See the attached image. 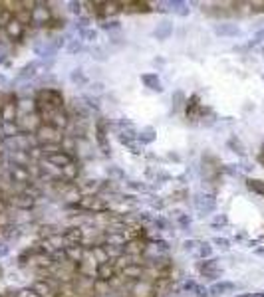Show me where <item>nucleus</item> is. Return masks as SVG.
Segmentation results:
<instances>
[{
	"instance_id": "obj_1",
	"label": "nucleus",
	"mask_w": 264,
	"mask_h": 297,
	"mask_svg": "<svg viewBox=\"0 0 264 297\" xmlns=\"http://www.w3.org/2000/svg\"><path fill=\"white\" fill-rule=\"evenodd\" d=\"M36 137L42 145H60L64 141L62 131L56 127H50V125H40V129L36 131Z\"/></svg>"
},
{
	"instance_id": "obj_2",
	"label": "nucleus",
	"mask_w": 264,
	"mask_h": 297,
	"mask_svg": "<svg viewBox=\"0 0 264 297\" xmlns=\"http://www.w3.org/2000/svg\"><path fill=\"white\" fill-rule=\"evenodd\" d=\"M50 20H52V14H50V8L48 6L36 4L32 8V24L34 26H46Z\"/></svg>"
},
{
	"instance_id": "obj_3",
	"label": "nucleus",
	"mask_w": 264,
	"mask_h": 297,
	"mask_svg": "<svg viewBox=\"0 0 264 297\" xmlns=\"http://www.w3.org/2000/svg\"><path fill=\"white\" fill-rule=\"evenodd\" d=\"M4 32H6L8 40L18 42V40H22V38H24V34H26V26H24V24H20L16 18H12V20L4 26Z\"/></svg>"
},
{
	"instance_id": "obj_4",
	"label": "nucleus",
	"mask_w": 264,
	"mask_h": 297,
	"mask_svg": "<svg viewBox=\"0 0 264 297\" xmlns=\"http://www.w3.org/2000/svg\"><path fill=\"white\" fill-rule=\"evenodd\" d=\"M36 103H46V105H52V107H64V99L60 96V92L56 90H42L36 98Z\"/></svg>"
},
{
	"instance_id": "obj_5",
	"label": "nucleus",
	"mask_w": 264,
	"mask_h": 297,
	"mask_svg": "<svg viewBox=\"0 0 264 297\" xmlns=\"http://www.w3.org/2000/svg\"><path fill=\"white\" fill-rule=\"evenodd\" d=\"M153 296H155V286H153L151 282L139 280V282H135V284L131 286L129 297H153Z\"/></svg>"
},
{
	"instance_id": "obj_6",
	"label": "nucleus",
	"mask_w": 264,
	"mask_h": 297,
	"mask_svg": "<svg viewBox=\"0 0 264 297\" xmlns=\"http://www.w3.org/2000/svg\"><path fill=\"white\" fill-rule=\"evenodd\" d=\"M0 117H2L4 123H16V119H18V103H16V99L10 98L4 103V107L0 111Z\"/></svg>"
},
{
	"instance_id": "obj_7",
	"label": "nucleus",
	"mask_w": 264,
	"mask_h": 297,
	"mask_svg": "<svg viewBox=\"0 0 264 297\" xmlns=\"http://www.w3.org/2000/svg\"><path fill=\"white\" fill-rule=\"evenodd\" d=\"M123 252H125L127 256H131V258H139V256L145 252V242H141V240H129V242L123 246Z\"/></svg>"
},
{
	"instance_id": "obj_8",
	"label": "nucleus",
	"mask_w": 264,
	"mask_h": 297,
	"mask_svg": "<svg viewBox=\"0 0 264 297\" xmlns=\"http://www.w3.org/2000/svg\"><path fill=\"white\" fill-rule=\"evenodd\" d=\"M16 296L18 297H42L36 290H22V292H18Z\"/></svg>"
}]
</instances>
